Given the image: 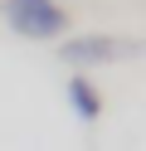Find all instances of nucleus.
I'll list each match as a JSON object with an SVG mask.
<instances>
[{
	"instance_id": "nucleus-1",
	"label": "nucleus",
	"mask_w": 146,
	"mask_h": 151,
	"mask_svg": "<svg viewBox=\"0 0 146 151\" xmlns=\"http://www.w3.org/2000/svg\"><path fill=\"white\" fill-rule=\"evenodd\" d=\"M0 20L19 39H54V34H63L68 15L58 0H0Z\"/></svg>"
},
{
	"instance_id": "nucleus-2",
	"label": "nucleus",
	"mask_w": 146,
	"mask_h": 151,
	"mask_svg": "<svg viewBox=\"0 0 146 151\" xmlns=\"http://www.w3.org/2000/svg\"><path fill=\"white\" fill-rule=\"evenodd\" d=\"M141 39H117V34H78V39L58 44V63H73V68H97V63H122L132 54H141Z\"/></svg>"
},
{
	"instance_id": "nucleus-3",
	"label": "nucleus",
	"mask_w": 146,
	"mask_h": 151,
	"mask_svg": "<svg viewBox=\"0 0 146 151\" xmlns=\"http://www.w3.org/2000/svg\"><path fill=\"white\" fill-rule=\"evenodd\" d=\"M68 102H73V112H78L83 122H93L97 112H102V98H97V88L83 78V73H73V78H68Z\"/></svg>"
}]
</instances>
